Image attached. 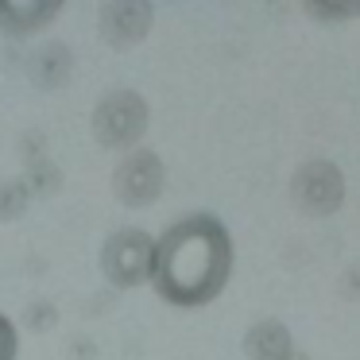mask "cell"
<instances>
[{"instance_id":"obj_1","label":"cell","mask_w":360,"mask_h":360,"mask_svg":"<svg viewBox=\"0 0 360 360\" xmlns=\"http://www.w3.org/2000/svg\"><path fill=\"white\" fill-rule=\"evenodd\" d=\"M233 236L217 213H186L155 236L148 287L174 310H202L233 279Z\"/></svg>"},{"instance_id":"obj_2","label":"cell","mask_w":360,"mask_h":360,"mask_svg":"<svg viewBox=\"0 0 360 360\" xmlns=\"http://www.w3.org/2000/svg\"><path fill=\"white\" fill-rule=\"evenodd\" d=\"M151 109L136 89H109L89 112V132L105 151H136L148 132Z\"/></svg>"},{"instance_id":"obj_3","label":"cell","mask_w":360,"mask_h":360,"mask_svg":"<svg viewBox=\"0 0 360 360\" xmlns=\"http://www.w3.org/2000/svg\"><path fill=\"white\" fill-rule=\"evenodd\" d=\"M151 248H155V236L140 225H120L105 236L101 244V275L109 279V290H136L148 283L151 271Z\"/></svg>"},{"instance_id":"obj_4","label":"cell","mask_w":360,"mask_h":360,"mask_svg":"<svg viewBox=\"0 0 360 360\" xmlns=\"http://www.w3.org/2000/svg\"><path fill=\"white\" fill-rule=\"evenodd\" d=\"M163 186H167V167L159 159V151H151V148L128 151L112 167V198L124 210H148V205H155L163 198Z\"/></svg>"},{"instance_id":"obj_5","label":"cell","mask_w":360,"mask_h":360,"mask_svg":"<svg viewBox=\"0 0 360 360\" xmlns=\"http://www.w3.org/2000/svg\"><path fill=\"white\" fill-rule=\"evenodd\" d=\"M345 171L333 159H306L290 179V202L306 217H333L345 205Z\"/></svg>"},{"instance_id":"obj_6","label":"cell","mask_w":360,"mask_h":360,"mask_svg":"<svg viewBox=\"0 0 360 360\" xmlns=\"http://www.w3.org/2000/svg\"><path fill=\"white\" fill-rule=\"evenodd\" d=\"M151 20H155V4L151 0H105L97 8L101 39L112 51H132L136 43H143L151 32Z\"/></svg>"},{"instance_id":"obj_7","label":"cell","mask_w":360,"mask_h":360,"mask_svg":"<svg viewBox=\"0 0 360 360\" xmlns=\"http://www.w3.org/2000/svg\"><path fill=\"white\" fill-rule=\"evenodd\" d=\"M70 74H74V51L58 39L43 43V47H35L32 55H27V82H32L35 89H43V94L63 89L66 82H70Z\"/></svg>"},{"instance_id":"obj_8","label":"cell","mask_w":360,"mask_h":360,"mask_svg":"<svg viewBox=\"0 0 360 360\" xmlns=\"http://www.w3.org/2000/svg\"><path fill=\"white\" fill-rule=\"evenodd\" d=\"M58 12H63L58 0H0V32L8 39H20L47 27Z\"/></svg>"},{"instance_id":"obj_9","label":"cell","mask_w":360,"mask_h":360,"mask_svg":"<svg viewBox=\"0 0 360 360\" xmlns=\"http://www.w3.org/2000/svg\"><path fill=\"white\" fill-rule=\"evenodd\" d=\"M295 349V337L279 318H259L244 329V356L248 360H290Z\"/></svg>"},{"instance_id":"obj_10","label":"cell","mask_w":360,"mask_h":360,"mask_svg":"<svg viewBox=\"0 0 360 360\" xmlns=\"http://www.w3.org/2000/svg\"><path fill=\"white\" fill-rule=\"evenodd\" d=\"M27 167V179H20L27 186V194L32 198H51L58 186H63V171L55 167V159L51 155H43V159H32V163H24Z\"/></svg>"},{"instance_id":"obj_11","label":"cell","mask_w":360,"mask_h":360,"mask_svg":"<svg viewBox=\"0 0 360 360\" xmlns=\"http://www.w3.org/2000/svg\"><path fill=\"white\" fill-rule=\"evenodd\" d=\"M27 205H32V194H27L24 182H4V186H0V221L24 217Z\"/></svg>"},{"instance_id":"obj_12","label":"cell","mask_w":360,"mask_h":360,"mask_svg":"<svg viewBox=\"0 0 360 360\" xmlns=\"http://www.w3.org/2000/svg\"><path fill=\"white\" fill-rule=\"evenodd\" d=\"M58 318L63 314L55 310V302H47V298H32L24 310V326L32 329V333H51V329L58 326Z\"/></svg>"},{"instance_id":"obj_13","label":"cell","mask_w":360,"mask_h":360,"mask_svg":"<svg viewBox=\"0 0 360 360\" xmlns=\"http://www.w3.org/2000/svg\"><path fill=\"white\" fill-rule=\"evenodd\" d=\"M20 356V333H16V321L0 310V360H16Z\"/></svg>"},{"instance_id":"obj_14","label":"cell","mask_w":360,"mask_h":360,"mask_svg":"<svg viewBox=\"0 0 360 360\" xmlns=\"http://www.w3.org/2000/svg\"><path fill=\"white\" fill-rule=\"evenodd\" d=\"M66 356L70 360H97V345L89 337H74V341H66Z\"/></svg>"},{"instance_id":"obj_15","label":"cell","mask_w":360,"mask_h":360,"mask_svg":"<svg viewBox=\"0 0 360 360\" xmlns=\"http://www.w3.org/2000/svg\"><path fill=\"white\" fill-rule=\"evenodd\" d=\"M290 360H310V352H302V349H295V352H290Z\"/></svg>"}]
</instances>
